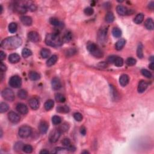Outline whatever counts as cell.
<instances>
[{"instance_id":"31","label":"cell","mask_w":154,"mask_h":154,"mask_svg":"<svg viewBox=\"0 0 154 154\" xmlns=\"http://www.w3.org/2000/svg\"><path fill=\"white\" fill-rule=\"evenodd\" d=\"M114 64L115 66H118V67H120V66H122L123 64V59L121 57H118V56H116V57L114 62L113 63Z\"/></svg>"},{"instance_id":"51","label":"cell","mask_w":154,"mask_h":154,"mask_svg":"<svg viewBox=\"0 0 154 154\" xmlns=\"http://www.w3.org/2000/svg\"><path fill=\"white\" fill-rule=\"evenodd\" d=\"M80 132H81V134L83 136H85V134H86V129L84 127H82L81 128V129H80Z\"/></svg>"},{"instance_id":"37","label":"cell","mask_w":154,"mask_h":154,"mask_svg":"<svg viewBox=\"0 0 154 154\" xmlns=\"http://www.w3.org/2000/svg\"><path fill=\"white\" fill-rule=\"evenodd\" d=\"M22 57L24 58L28 57L32 55V52H31V51L29 50V49L24 48L22 51Z\"/></svg>"},{"instance_id":"43","label":"cell","mask_w":154,"mask_h":154,"mask_svg":"<svg viewBox=\"0 0 154 154\" xmlns=\"http://www.w3.org/2000/svg\"><path fill=\"white\" fill-rule=\"evenodd\" d=\"M50 22L51 25H54V26H56V27H57V26H59L60 24V22H59V21L57 19L54 18V17L50 19Z\"/></svg>"},{"instance_id":"39","label":"cell","mask_w":154,"mask_h":154,"mask_svg":"<svg viewBox=\"0 0 154 154\" xmlns=\"http://www.w3.org/2000/svg\"><path fill=\"white\" fill-rule=\"evenodd\" d=\"M22 150L24 152L27 153H31L33 152V147L31 146V145H24L23 146V148H22Z\"/></svg>"},{"instance_id":"27","label":"cell","mask_w":154,"mask_h":154,"mask_svg":"<svg viewBox=\"0 0 154 154\" xmlns=\"http://www.w3.org/2000/svg\"><path fill=\"white\" fill-rule=\"evenodd\" d=\"M143 19H144V15L143 13H139L134 19V22L136 24H140L143 21Z\"/></svg>"},{"instance_id":"17","label":"cell","mask_w":154,"mask_h":154,"mask_svg":"<svg viewBox=\"0 0 154 154\" xmlns=\"http://www.w3.org/2000/svg\"><path fill=\"white\" fill-rule=\"evenodd\" d=\"M21 21L24 25L30 26L32 24L33 20L31 17L28 16H23L21 17Z\"/></svg>"},{"instance_id":"35","label":"cell","mask_w":154,"mask_h":154,"mask_svg":"<svg viewBox=\"0 0 154 154\" xmlns=\"http://www.w3.org/2000/svg\"><path fill=\"white\" fill-rule=\"evenodd\" d=\"M55 100L59 102H64L66 101L65 97L62 93H57L55 96Z\"/></svg>"},{"instance_id":"54","label":"cell","mask_w":154,"mask_h":154,"mask_svg":"<svg viewBox=\"0 0 154 154\" xmlns=\"http://www.w3.org/2000/svg\"><path fill=\"white\" fill-rule=\"evenodd\" d=\"M153 4H154L153 2H151L149 4V7L150 8H151V9H153Z\"/></svg>"},{"instance_id":"32","label":"cell","mask_w":154,"mask_h":154,"mask_svg":"<svg viewBox=\"0 0 154 154\" xmlns=\"http://www.w3.org/2000/svg\"><path fill=\"white\" fill-rule=\"evenodd\" d=\"M51 52L48 49L46 48H43L41 51V57L43 58V59H46L50 55Z\"/></svg>"},{"instance_id":"41","label":"cell","mask_w":154,"mask_h":154,"mask_svg":"<svg viewBox=\"0 0 154 154\" xmlns=\"http://www.w3.org/2000/svg\"><path fill=\"white\" fill-rule=\"evenodd\" d=\"M141 74H142L144 76L146 77V78H152V73H150V72L148 71V70L143 69H141Z\"/></svg>"},{"instance_id":"16","label":"cell","mask_w":154,"mask_h":154,"mask_svg":"<svg viewBox=\"0 0 154 154\" xmlns=\"http://www.w3.org/2000/svg\"><path fill=\"white\" fill-rule=\"evenodd\" d=\"M129 78L128 75L127 74H123L120 76L119 83L122 86H126L129 83Z\"/></svg>"},{"instance_id":"13","label":"cell","mask_w":154,"mask_h":154,"mask_svg":"<svg viewBox=\"0 0 154 154\" xmlns=\"http://www.w3.org/2000/svg\"><path fill=\"white\" fill-rule=\"evenodd\" d=\"M28 38L33 42H37L39 41V36L36 31H30L28 34Z\"/></svg>"},{"instance_id":"52","label":"cell","mask_w":154,"mask_h":154,"mask_svg":"<svg viewBox=\"0 0 154 154\" xmlns=\"http://www.w3.org/2000/svg\"><path fill=\"white\" fill-rule=\"evenodd\" d=\"M49 153H50V152L46 149H43L42 150H41V151L40 152V153L41 154H48Z\"/></svg>"},{"instance_id":"46","label":"cell","mask_w":154,"mask_h":154,"mask_svg":"<svg viewBox=\"0 0 154 154\" xmlns=\"http://www.w3.org/2000/svg\"><path fill=\"white\" fill-rule=\"evenodd\" d=\"M69 125H68V123H63V125L61 126V127L60 128V130L61 131V132H66V131H68V129H69Z\"/></svg>"},{"instance_id":"36","label":"cell","mask_w":154,"mask_h":154,"mask_svg":"<svg viewBox=\"0 0 154 154\" xmlns=\"http://www.w3.org/2000/svg\"><path fill=\"white\" fill-rule=\"evenodd\" d=\"M8 108H9V107L6 103L1 102V104H0V112L1 113L6 112L8 110Z\"/></svg>"},{"instance_id":"10","label":"cell","mask_w":154,"mask_h":154,"mask_svg":"<svg viewBox=\"0 0 154 154\" xmlns=\"http://www.w3.org/2000/svg\"><path fill=\"white\" fill-rule=\"evenodd\" d=\"M48 128L49 125L48 122L44 121V120H42V121L41 122V123L39 124V126H38V130H39V132H41L42 134H46L47 131H48Z\"/></svg>"},{"instance_id":"25","label":"cell","mask_w":154,"mask_h":154,"mask_svg":"<svg viewBox=\"0 0 154 154\" xmlns=\"http://www.w3.org/2000/svg\"><path fill=\"white\" fill-rule=\"evenodd\" d=\"M29 78L32 81H37L41 78V75L36 72H31L29 73Z\"/></svg>"},{"instance_id":"44","label":"cell","mask_w":154,"mask_h":154,"mask_svg":"<svg viewBox=\"0 0 154 154\" xmlns=\"http://www.w3.org/2000/svg\"><path fill=\"white\" fill-rule=\"evenodd\" d=\"M73 118H74L76 121L80 122L83 119V116L80 113H75L73 114Z\"/></svg>"},{"instance_id":"11","label":"cell","mask_w":154,"mask_h":154,"mask_svg":"<svg viewBox=\"0 0 154 154\" xmlns=\"http://www.w3.org/2000/svg\"><path fill=\"white\" fill-rule=\"evenodd\" d=\"M16 110L19 113L22 114H26L28 111V109L27 105L24 104H22V103H19L17 105Z\"/></svg>"},{"instance_id":"42","label":"cell","mask_w":154,"mask_h":154,"mask_svg":"<svg viewBox=\"0 0 154 154\" xmlns=\"http://www.w3.org/2000/svg\"><path fill=\"white\" fill-rule=\"evenodd\" d=\"M63 41L65 42H68L71 41L72 39V34L71 32L66 33L63 37V38H62Z\"/></svg>"},{"instance_id":"55","label":"cell","mask_w":154,"mask_h":154,"mask_svg":"<svg viewBox=\"0 0 154 154\" xmlns=\"http://www.w3.org/2000/svg\"><path fill=\"white\" fill-rule=\"evenodd\" d=\"M82 153H89V152L88 151H86V150H85V151H83Z\"/></svg>"},{"instance_id":"26","label":"cell","mask_w":154,"mask_h":154,"mask_svg":"<svg viewBox=\"0 0 154 154\" xmlns=\"http://www.w3.org/2000/svg\"><path fill=\"white\" fill-rule=\"evenodd\" d=\"M105 21L108 23H111L114 21V16L111 12H107L105 16Z\"/></svg>"},{"instance_id":"21","label":"cell","mask_w":154,"mask_h":154,"mask_svg":"<svg viewBox=\"0 0 154 154\" xmlns=\"http://www.w3.org/2000/svg\"><path fill=\"white\" fill-rule=\"evenodd\" d=\"M145 26L149 30H153V21L152 18H148L145 21Z\"/></svg>"},{"instance_id":"30","label":"cell","mask_w":154,"mask_h":154,"mask_svg":"<svg viewBox=\"0 0 154 154\" xmlns=\"http://www.w3.org/2000/svg\"><path fill=\"white\" fill-rule=\"evenodd\" d=\"M112 34L114 37H120L122 35V31L119 28L115 27L112 30Z\"/></svg>"},{"instance_id":"8","label":"cell","mask_w":154,"mask_h":154,"mask_svg":"<svg viewBox=\"0 0 154 154\" xmlns=\"http://www.w3.org/2000/svg\"><path fill=\"white\" fill-rule=\"evenodd\" d=\"M105 28H101L98 33V41L101 44H104L107 39V31Z\"/></svg>"},{"instance_id":"18","label":"cell","mask_w":154,"mask_h":154,"mask_svg":"<svg viewBox=\"0 0 154 154\" xmlns=\"http://www.w3.org/2000/svg\"><path fill=\"white\" fill-rule=\"evenodd\" d=\"M116 10L119 15L121 16H124L128 14V10H127V8L125 6H122V5L117 6Z\"/></svg>"},{"instance_id":"5","label":"cell","mask_w":154,"mask_h":154,"mask_svg":"<svg viewBox=\"0 0 154 154\" xmlns=\"http://www.w3.org/2000/svg\"><path fill=\"white\" fill-rule=\"evenodd\" d=\"M9 84L10 86L13 88H19L21 86L22 84V80L17 75H15L11 77L9 81Z\"/></svg>"},{"instance_id":"7","label":"cell","mask_w":154,"mask_h":154,"mask_svg":"<svg viewBox=\"0 0 154 154\" xmlns=\"http://www.w3.org/2000/svg\"><path fill=\"white\" fill-rule=\"evenodd\" d=\"M61 136V131L59 129H54L50 133L49 136V140L50 142L55 143L58 141Z\"/></svg>"},{"instance_id":"45","label":"cell","mask_w":154,"mask_h":154,"mask_svg":"<svg viewBox=\"0 0 154 154\" xmlns=\"http://www.w3.org/2000/svg\"><path fill=\"white\" fill-rule=\"evenodd\" d=\"M94 13V10L92 7H87L84 9V13L87 16L92 15Z\"/></svg>"},{"instance_id":"33","label":"cell","mask_w":154,"mask_h":154,"mask_svg":"<svg viewBox=\"0 0 154 154\" xmlns=\"http://www.w3.org/2000/svg\"><path fill=\"white\" fill-rule=\"evenodd\" d=\"M17 96L19 98H21V99H25L27 98L28 94H27V92L25 90H20L17 93Z\"/></svg>"},{"instance_id":"23","label":"cell","mask_w":154,"mask_h":154,"mask_svg":"<svg viewBox=\"0 0 154 154\" xmlns=\"http://www.w3.org/2000/svg\"><path fill=\"white\" fill-rule=\"evenodd\" d=\"M126 43V41L125 39L123 38H121V39H119V41L117 42L116 43V49L118 51H120L121 50L122 48H123L124 46H125Z\"/></svg>"},{"instance_id":"29","label":"cell","mask_w":154,"mask_h":154,"mask_svg":"<svg viewBox=\"0 0 154 154\" xmlns=\"http://www.w3.org/2000/svg\"><path fill=\"white\" fill-rule=\"evenodd\" d=\"M57 111L60 113H67L69 111V108L68 106H59L57 108Z\"/></svg>"},{"instance_id":"12","label":"cell","mask_w":154,"mask_h":154,"mask_svg":"<svg viewBox=\"0 0 154 154\" xmlns=\"http://www.w3.org/2000/svg\"><path fill=\"white\" fill-rule=\"evenodd\" d=\"M39 101L36 98H31L29 101V105L31 108V109L36 110L39 107Z\"/></svg>"},{"instance_id":"28","label":"cell","mask_w":154,"mask_h":154,"mask_svg":"<svg viewBox=\"0 0 154 154\" xmlns=\"http://www.w3.org/2000/svg\"><path fill=\"white\" fill-rule=\"evenodd\" d=\"M137 55L140 59H142L143 57V46L141 43H139L138 45L137 50Z\"/></svg>"},{"instance_id":"22","label":"cell","mask_w":154,"mask_h":154,"mask_svg":"<svg viewBox=\"0 0 154 154\" xmlns=\"http://www.w3.org/2000/svg\"><path fill=\"white\" fill-rule=\"evenodd\" d=\"M15 9L17 12H18L20 13H25L27 10V8L26 7L25 5L24 4L15 5Z\"/></svg>"},{"instance_id":"38","label":"cell","mask_w":154,"mask_h":154,"mask_svg":"<svg viewBox=\"0 0 154 154\" xmlns=\"http://www.w3.org/2000/svg\"><path fill=\"white\" fill-rule=\"evenodd\" d=\"M52 122L54 125H59L62 122V119L58 116H54L52 118Z\"/></svg>"},{"instance_id":"20","label":"cell","mask_w":154,"mask_h":154,"mask_svg":"<svg viewBox=\"0 0 154 154\" xmlns=\"http://www.w3.org/2000/svg\"><path fill=\"white\" fill-rule=\"evenodd\" d=\"M58 60V57L56 55H53L51 57L50 59L47 60L46 62V65L50 67V66H53L54 64H55V63L57 62Z\"/></svg>"},{"instance_id":"9","label":"cell","mask_w":154,"mask_h":154,"mask_svg":"<svg viewBox=\"0 0 154 154\" xmlns=\"http://www.w3.org/2000/svg\"><path fill=\"white\" fill-rule=\"evenodd\" d=\"M8 120H9L12 123H18L21 119L18 114H17L16 113L13 111H11L8 113Z\"/></svg>"},{"instance_id":"19","label":"cell","mask_w":154,"mask_h":154,"mask_svg":"<svg viewBox=\"0 0 154 154\" xmlns=\"http://www.w3.org/2000/svg\"><path fill=\"white\" fill-rule=\"evenodd\" d=\"M8 60L11 63H16L20 61V56L17 54H12L8 57Z\"/></svg>"},{"instance_id":"14","label":"cell","mask_w":154,"mask_h":154,"mask_svg":"<svg viewBox=\"0 0 154 154\" xmlns=\"http://www.w3.org/2000/svg\"><path fill=\"white\" fill-rule=\"evenodd\" d=\"M148 87V83H147L146 81H144V80H141V81H140V83H139V85H138V92L140 93H142L144 92L146 90Z\"/></svg>"},{"instance_id":"15","label":"cell","mask_w":154,"mask_h":154,"mask_svg":"<svg viewBox=\"0 0 154 154\" xmlns=\"http://www.w3.org/2000/svg\"><path fill=\"white\" fill-rule=\"evenodd\" d=\"M51 85L52 89L55 90H59L62 87V83H61L60 80L57 78H54L52 79Z\"/></svg>"},{"instance_id":"48","label":"cell","mask_w":154,"mask_h":154,"mask_svg":"<svg viewBox=\"0 0 154 154\" xmlns=\"http://www.w3.org/2000/svg\"><path fill=\"white\" fill-rule=\"evenodd\" d=\"M116 57V55L110 56V57H108V62L109 63H113L114 62Z\"/></svg>"},{"instance_id":"24","label":"cell","mask_w":154,"mask_h":154,"mask_svg":"<svg viewBox=\"0 0 154 154\" xmlns=\"http://www.w3.org/2000/svg\"><path fill=\"white\" fill-rule=\"evenodd\" d=\"M54 105V102L53 100L52 99H49V100L46 101L45 102V104H44V107L45 109L46 110V111H50L53 108V107Z\"/></svg>"},{"instance_id":"1","label":"cell","mask_w":154,"mask_h":154,"mask_svg":"<svg viewBox=\"0 0 154 154\" xmlns=\"http://www.w3.org/2000/svg\"><path fill=\"white\" fill-rule=\"evenodd\" d=\"M22 39L18 36H12L7 37L1 42V46L7 50L16 49L22 45Z\"/></svg>"},{"instance_id":"2","label":"cell","mask_w":154,"mask_h":154,"mask_svg":"<svg viewBox=\"0 0 154 154\" xmlns=\"http://www.w3.org/2000/svg\"><path fill=\"white\" fill-rule=\"evenodd\" d=\"M63 39L59 34L51 33L46 35L45 38V43L48 46L52 47H59L62 45Z\"/></svg>"},{"instance_id":"34","label":"cell","mask_w":154,"mask_h":154,"mask_svg":"<svg viewBox=\"0 0 154 154\" xmlns=\"http://www.w3.org/2000/svg\"><path fill=\"white\" fill-rule=\"evenodd\" d=\"M17 25L15 22H12L8 25V31L11 33H15L17 31Z\"/></svg>"},{"instance_id":"6","label":"cell","mask_w":154,"mask_h":154,"mask_svg":"<svg viewBox=\"0 0 154 154\" xmlns=\"http://www.w3.org/2000/svg\"><path fill=\"white\" fill-rule=\"evenodd\" d=\"M2 96L5 100L10 101V102L13 101L15 98V94L13 90L10 89H6L3 90L2 92Z\"/></svg>"},{"instance_id":"47","label":"cell","mask_w":154,"mask_h":154,"mask_svg":"<svg viewBox=\"0 0 154 154\" xmlns=\"http://www.w3.org/2000/svg\"><path fill=\"white\" fill-rule=\"evenodd\" d=\"M62 143V144L66 147H68V146H69L70 145H71V140H70L69 139H68V138H65V139H64L63 140Z\"/></svg>"},{"instance_id":"49","label":"cell","mask_w":154,"mask_h":154,"mask_svg":"<svg viewBox=\"0 0 154 154\" xmlns=\"http://www.w3.org/2000/svg\"><path fill=\"white\" fill-rule=\"evenodd\" d=\"M6 54L3 51H0V59H1V61L4 60L5 59H6Z\"/></svg>"},{"instance_id":"50","label":"cell","mask_w":154,"mask_h":154,"mask_svg":"<svg viewBox=\"0 0 154 154\" xmlns=\"http://www.w3.org/2000/svg\"><path fill=\"white\" fill-rule=\"evenodd\" d=\"M0 69H1V71L2 72H4L7 70V67L3 63V62L1 63V66H0Z\"/></svg>"},{"instance_id":"40","label":"cell","mask_w":154,"mask_h":154,"mask_svg":"<svg viewBox=\"0 0 154 154\" xmlns=\"http://www.w3.org/2000/svg\"><path fill=\"white\" fill-rule=\"evenodd\" d=\"M136 62H137V61L135 59L132 57H129L128 59H127V61H126V63H127L128 65L129 66H134L135 64H136Z\"/></svg>"},{"instance_id":"3","label":"cell","mask_w":154,"mask_h":154,"mask_svg":"<svg viewBox=\"0 0 154 154\" xmlns=\"http://www.w3.org/2000/svg\"><path fill=\"white\" fill-rule=\"evenodd\" d=\"M87 49L89 52L96 58H101L103 56V53L97 45L93 42L89 43L87 45Z\"/></svg>"},{"instance_id":"53","label":"cell","mask_w":154,"mask_h":154,"mask_svg":"<svg viewBox=\"0 0 154 154\" xmlns=\"http://www.w3.org/2000/svg\"><path fill=\"white\" fill-rule=\"evenodd\" d=\"M149 68L151 70H153L154 69V63H153V62H151V63H150L149 64Z\"/></svg>"},{"instance_id":"4","label":"cell","mask_w":154,"mask_h":154,"mask_svg":"<svg viewBox=\"0 0 154 154\" xmlns=\"http://www.w3.org/2000/svg\"><path fill=\"white\" fill-rule=\"evenodd\" d=\"M31 128L28 126H22L19 129V136L22 139H26L30 136L31 134Z\"/></svg>"}]
</instances>
